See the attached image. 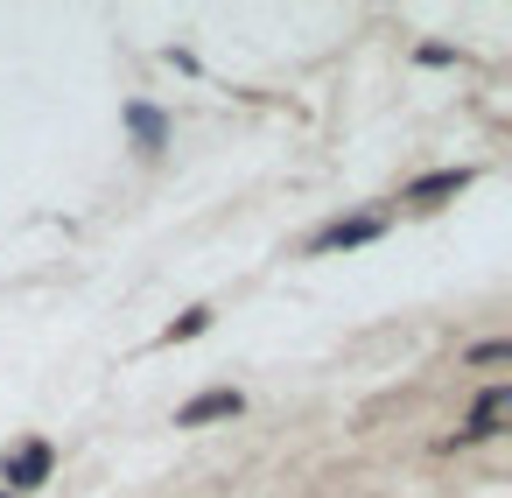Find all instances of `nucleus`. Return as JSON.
I'll return each mask as SVG.
<instances>
[{
  "label": "nucleus",
  "mask_w": 512,
  "mask_h": 498,
  "mask_svg": "<svg viewBox=\"0 0 512 498\" xmlns=\"http://www.w3.org/2000/svg\"><path fill=\"white\" fill-rule=\"evenodd\" d=\"M127 134L141 141V155H162V148H169V120H162L155 106H141V99L127 106Z\"/></svg>",
  "instance_id": "nucleus-6"
},
{
  "label": "nucleus",
  "mask_w": 512,
  "mask_h": 498,
  "mask_svg": "<svg viewBox=\"0 0 512 498\" xmlns=\"http://www.w3.org/2000/svg\"><path fill=\"white\" fill-rule=\"evenodd\" d=\"M505 407H512V386H505V379H491V386L470 400V421L449 435V449H456V442H491V435H498V421H505Z\"/></svg>",
  "instance_id": "nucleus-1"
},
{
  "label": "nucleus",
  "mask_w": 512,
  "mask_h": 498,
  "mask_svg": "<svg viewBox=\"0 0 512 498\" xmlns=\"http://www.w3.org/2000/svg\"><path fill=\"white\" fill-rule=\"evenodd\" d=\"M512 358V344L505 337H484V344H470V365H505Z\"/></svg>",
  "instance_id": "nucleus-8"
},
{
  "label": "nucleus",
  "mask_w": 512,
  "mask_h": 498,
  "mask_svg": "<svg viewBox=\"0 0 512 498\" xmlns=\"http://www.w3.org/2000/svg\"><path fill=\"white\" fill-rule=\"evenodd\" d=\"M204 330H211V309H190V316H176L162 337H169V344H183V337H204Z\"/></svg>",
  "instance_id": "nucleus-7"
},
{
  "label": "nucleus",
  "mask_w": 512,
  "mask_h": 498,
  "mask_svg": "<svg viewBox=\"0 0 512 498\" xmlns=\"http://www.w3.org/2000/svg\"><path fill=\"white\" fill-rule=\"evenodd\" d=\"M386 232V218L379 211H365V218H330L323 232H309V253H344V246H372Z\"/></svg>",
  "instance_id": "nucleus-2"
},
{
  "label": "nucleus",
  "mask_w": 512,
  "mask_h": 498,
  "mask_svg": "<svg viewBox=\"0 0 512 498\" xmlns=\"http://www.w3.org/2000/svg\"><path fill=\"white\" fill-rule=\"evenodd\" d=\"M50 463H57V449H50V442H22L8 463H0V477H8V491L22 498V491H36V484L50 477Z\"/></svg>",
  "instance_id": "nucleus-3"
},
{
  "label": "nucleus",
  "mask_w": 512,
  "mask_h": 498,
  "mask_svg": "<svg viewBox=\"0 0 512 498\" xmlns=\"http://www.w3.org/2000/svg\"><path fill=\"white\" fill-rule=\"evenodd\" d=\"M470 176H477V169H428V176L407 183V204H442V197L470 190Z\"/></svg>",
  "instance_id": "nucleus-5"
},
{
  "label": "nucleus",
  "mask_w": 512,
  "mask_h": 498,
  "mask_svg": "<svg viewBox=\"0 0 512 498\" xmlns=\"http://www.w3.org/2000/svg\"><path fill=\"white\" fill-rule=\"evenodd\" d=\"M0 498H15V491H0Z\"/></svg>",
  "instance_id": "nucleus-9"
},
{
  "label": "nucleus",
  "mask_w": 512,
  "mask_h": 498,
  "mask_svg": "<svg viewBox=\"0 0 512 498\" xmlns=\"http://www.w3.org/2000/svg\"><path fill=\"white\" fill-rule=\"evenodd\" d=\"M246 407V393L239 386H211V393H197V400H183L176 407V428H204V421H232Z\"/></svg>",
  "instance_id": "nucleus-4"
}]
</instances>
